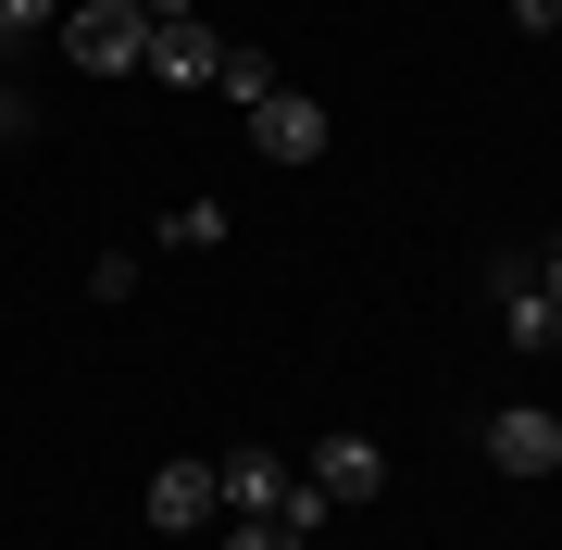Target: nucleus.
I'll list each match as a JSON object with an SVG mask.
<instances>
[{
    "mask_svg": "<svg viewBox=\"0 0 562 550\" xmlns=\"http://www.w3.org/2000/svg\"><path fill=\"white\" fill-rule=\"evenodd\" d=\"M63 50H76L88 76H138L150 63V13L138 0H76V13H63Z\"/></svg>",
    "mask_w": 562,
    "mask_h": 550,
    "instance_id": "f257e3e1",
    "label": "nucleus"
},
{
    "mask_svg": "<svg viewBox=\"0 0 562 550\" xmlns=\"http://www.w3.org/2000/svg\"><path fill=\"white\" fill-rule=\"evenodd\" d=\"M225 550H301L288 526H225Z\"/></svg>",
    "mask_w": 562,
    "mask_h": 550,
    "instance_id": "2eb2a0df",
    "label": "nucleus"
},
{
    "mask_svg": "<svg viewBox=\"0 0 562 550\" xmlns=\"http://www.w3.org/2000/svg\"><path fill=\"white\" fill-rule=\"evenodd\" d=\"M213 88H225V101L250 113V101H276L288 76H276V63H262V50H238V38H225V63H213Z\"/></svg>",
    "mask_w": 562,
    "mask_h": 550,
    "instance_id": "1a4fd4ad",
    "label": "nucleus"
},
{
    "mask_svg": "<svg viewBox=\"0 0 562 550\" xmlns=\"http://www.w3.org/2000/svg\"><path fill=\"white\" fill-rule=\"evenodd\" d=\"M513 25L525 38H562V0H513Z\"/></svg>",
    "mask_w": 562,
    "mask_h": 550,
    "instance_id": "4468645a",
    "label": "nucleus"
},
{
    "mask_svg": "<svg viewBox=\"0 0 562 550\" xmlns=\"http://www.w3.org/2000/svg\"><path fill=\"white\" fill-rule=\"evenodd\" d=\"M138 513L162 538H201V526H225V489H213V463H162L150 489H138Z\"/></svg>",
    "mask_w": 562,
    "mask_h": 550,
    "instance_id": "7ed1b4c3",
    "label": "nucleus"
},
{
    "mask_svg": "<svg viewBox=\"0 0 562 550\" xmlns=\"http://www.w3.org/2000/svg\"><path fill=\"white\" fill-rule=\"evenodd\" d=\"M138 13H150V25H176V13H188V0H138Z\"/></svg>",
    "mask_w": 562,
    "mask_h": 550,
    "instance_id": "f3484780",
    "label": "nucleus"
},
{
    "mask_svg": "<svg viewBox=\"0 0 562 550\" xmlns=\"http://www.w3.org/2000/svg\"><path fill=\"white\" fill-rule=\"evenodd\" d=\"M63 13H76V0H0V63H13L25 38H50V25H63Z\"/></svg>",
    "mask_w": 562,
    "mask_h": 550,
    "instance_id": "9d476101",
    "label": "nucleus"
},
{
    "mask_svg": "<svg viewBox=\"0 0 562 550\" xmlns=\"http://www.w3.org/2000/svg\"><path fill=\"white\" fill-rule=\"evenodd\" d=\"M288 475H301V463H276V450H225V463H213V489H225V526H276Z\"/></svg>",
    "mask_w": 562,
    "mask_h": 550,
    "instance_id": "39448f33",
    "label": "nucleus"
},
{
    "mask_svg": "<svg viewBox=\"0 0 562 550\" xmlns=\"http://www.w3.org/2000/svg\"><path fill=\"white\" fill-rule=\"evenodd\" d=\"M538 301H550V313H562V250H538Z\"/></svg>",
    "mask_w": 562,
    "mask_h": 550,
    "instance_id": "dca6fc26",
    "label": "nucleus"
},
{
    "mask_svg": "<svg viewBox=\"0 0 562 550\" xmlns=\"http://www.w3.org/2000/svg\"><path fill=\"white\" fill-rule=\"evenodd\" d=\"M325 513H338V501H325V489H313V475H288V501H276V526H288V538H301V550L325 538Z\"/></svg>",
    "mask_w": 562,
    "mask_h": 550,
    "instance_id": "9b49d317",
    "label": "nucleus"
},
{
    "mask_svg": "<svg viewBox=\"0 0 562 550\" xmlns=\"http://www.w3.org/2000/svg\"><path fill=\"white\" fill-rule=\"evenodd\" d=\"M213 63H225V38H213V25H150V63H138V76H162V88H213Z\"/></svg>",
    "mask_w": 562,
    "mask_h": 550,
    "instance_id": "0eeeda50",
    "label": "nucleus"
},
{
    "mask_svg": "<svg viewBox=\"0 0 562 550\" xmlns=\"http://www.w3.org/2000/svg\"><path fill=\"white\" fill-rule=\"evenodd\" d=\"M162 238H176V250H225V201H176Z\"/></svg>",
    "mask_w": 562,
    "mask_h": 550,
    "instance_id": "f8f14e48",
    "label": "nucleus"
},
{
    "mask_svg": "<svg viewBox=\"0 0 562 550\" xmlns=\"http://www.w3.org/2000/svg\"><path fill=\"white\" fill-rule=\"evenodd\" d=\"M325 101H301V88H276V101H250V150L262 164H325Z\"/></svg>",
    "mask_w": 562,
    "mask_h": 550,
    "instance_id": "f03ea898",
    "label": "nucleus"
},
{
    "mask_svg": "<svg viewBox=\"0 0 562 550\" xmlns=\"http://www.w3.org/2000/svg\"><path fill=\"white\" fill-rule=\"evenodd\" d=\"M487 463H501V475H562V413L501 401V413H487Z\"/></svg>",
    "mask_w": 562,
    "mask_h": 550,
    "instance_id": "20e7f679",
    "label": "nucleus"
},
{
    "mask_svg": "<svg viewBox=\"0 0 562 550\" xmlns=\"http://www.w3.org/2000/svg\"><path fill=\"white\" fill-rule=\"evenodd\" d=\"M501 338H513V350H562V313L538 301V276H525V288H501Z\"/></svg>",
    "mask_w": 562,
    "mask_h": 550,
    "instance_id": "6e6552de",
    "label": "nucleus"
},
{
    "mask_svg": "<svg viewBox=\"0 0 562 550\" xmlns=\"http://www.w3.org/2000/svg\"><path fill=\"white\" fill-rule=\"evenodd\" d=\"M301 475H313V489H325V501L350 513V501H375V489H387V450L362 438V426H338V438H325V450H313Z\"/></svg>",
    "mask_w": 562,
    "mask_h": 550,
    "instance_id": "423d86ee",
    "label": "nucleus"
},
{
    "mask_svg": "<svg viewBox=\"0 0 562 550\" xmlns=\"http://www.w3.org/2000/svg\"><path fill=\"white\" fill-rule=\"evenodd\" d=\"M0 138H38V101L25 88H0Z\"/></svg>",
    "mask_w": 562,
    "mask_h": 550,
    "instance_id": "ddd939ff",
    "label": "nucleus"
}]
</instances>
